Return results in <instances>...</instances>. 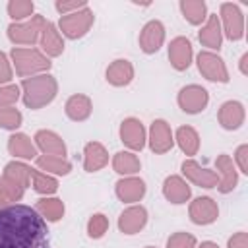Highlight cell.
Returning <instances> with one entry per match:
<instances>
[{"label":"cell","instance_id":"cell-1","mask_svg":"<svg viewBox=\"0 0 248 248\" xmlns=\"http://www.w3.org/2000/svg\"><path fill=\"white\" fill-rule=\"evenodd\" d=\"M0 248H50V234L43 217L29 205L0 209Z\"/></svg>","mask_w":248,"mask_h":248}]
</instances>
